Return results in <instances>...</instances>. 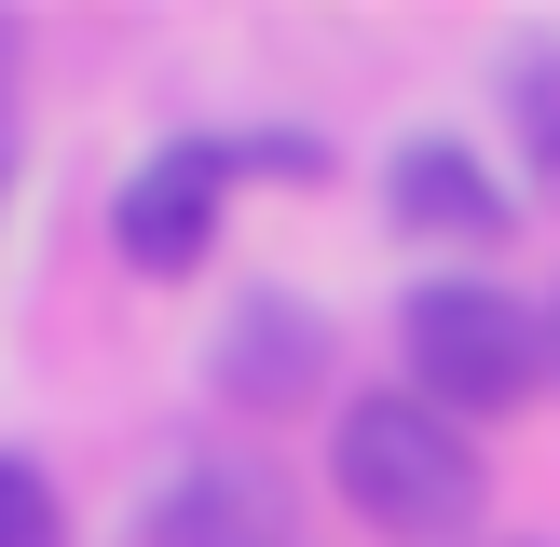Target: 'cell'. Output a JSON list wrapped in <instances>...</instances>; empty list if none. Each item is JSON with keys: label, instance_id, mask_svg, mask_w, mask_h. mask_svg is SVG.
<instances>
[{"label": "cell", "instance_id": "obj_4", "mask_svg": "<svg viewBox=\"0 0 560 547\" xmlns=\"http://www.w3.org/2000/svg\"><path fill=\"white\" fill-rule=\"evenodd\" d=\"M151 547H288V479L260 452H191L151 492Z\"/></svg>", "mask_w": 560, "mask_h": 547}, {"label": "cell", "instance_id": "obj_3", "mask_svg": "<svg viewBox=\"0 0 560 547\" xmlns=\"http://www.w3.org/2000/svg\"><path fill=\"white\" fill-rule=\"evenodd\" d=\"M219 191H233V137H164V151L109 191V246H124V274L191 288L206 246H219Z\"/></svg>", "mask_w": 560, "mask_h": 547}, {"label": "cell", "instance_id": "obj_2", "mask_svg": "<svg viewBox=\"0 0 560 547\" xmlns=\"http://www.w3.org/2000/svg\"><path fill=\"white\" fill-rule=\"evenodd\" d=\"M397 356H410V397L479 424V410H520L547 383V315L492 274H424L397 301Z\"/></svg>", "mask_w": 560, "mask_h": 547}, {"label": "cell", "instance_id": "obj_8", "mask_svg": "<svg viewBox=\"0 0 560 547\" xmlns=\"http://www.w3.org/2000/svg\"><path fill=\"white\" fill-rule=\"evenodd\" d=\"M0 547H69V507L27 452H0Z\"/></svg>", "mask_w": 560, "mask_h": 547}, {"label": "cell", "instance_id": "obj_9", "mask_svg": "<svg viewBox=\"0 0 560 547\" xmlns=\"http://www.w3.org/2000/svg\"><path fill=\"white\" fill-rule=\"evenodd\" d=\"M0 191H14V14H0Z\"/></svg>", "mask_w": 560, "mask_h": 547}, {"label": "cell", "instance_id": "obj_10", "mask_svg": "<svg viewBox=\"0 0 560 547\" xmlns=\"http://www.w3.org/2000/svg\"><path fill=\"white\" fill-rule=\"evenodd\" d=\"M547 370H560V301H547Z\"/></svg>", "mask_w": 560, "mask_h": 547}, {"label": "cell", "instance_id": "obj_5", "mask_svg": "<svg viewBox=\"0 0 560 547\" xmlns=\"http://www.w3.org/2000/svg\"><path fill=\"white\" fill-rule=\"evenodd\" d=\"M383 206H397V233H452V246H492L520 219V191L492 178L465 137H410L397 164H383Z\"/></svg>", "mask_w": 560, "mask_h": 547}, {"label": "cell", "instance_id": "obj_1", "mask_svg": "<svg viewBox=\"0 0 560 547\" xmlns=\"http://www.w3.org/2000/svg\"><path fill=\"white\" fill-rule=\"evenodd\" d=\"M328 479H342V507L370 520V534H410V547H452L465 520L492 507L479 424L424 410L410 383H397V397H342V424H328Z\"/></svg>", "mask_w": 560, "mask_h": 547}, {"label": "cell", "instance_id": "obj_6", "mask_svg": "<svg viewBox=\"0 0 560 547\" xmlns=\"http://www.w3.org/2000/svg\"><path fill=\"white\" fill-rule=\"evenodd\" d=\"M506 124H520V164L560 191V42H534V55H506Z\"/></svg>", "mask_w": 560, "mask_h": 547}, {"label": "cell", "instance_id": "obj_7", "mask_svg": "<svg viewBox=\"0 0 560 547\" xmlns=\"http://www.w3.org/2000/svg\"><path fill=\"white\" fill-rule=\"evenodd\" d=\"M328 356V328L301 315V301H260V315H246V342H233V383H301Z\"/></svg>", "mask_w": 560, "mask_h": 547}]
</instances>
